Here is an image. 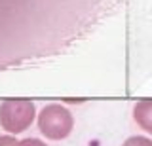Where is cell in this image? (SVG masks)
I'll list each match as a JSON object with an SVG mask.
<instances>
[{"instance_id": "cell-1", "label": "cell", "mask_w": 152, "mask_h": 146, "mask_svg": "<svg viewBox=\"0 0 152 146\" xmlns=\"http://www.w3.org/2000/svg\"><path fill=\"white\" fill-rule=\"evenodd\" d=\"M38 129L50 140H63L74 129V118L63 105H46L38 114Z\"/></svg>"}, {"instance_id": "cell-2", "label": "cell", "mask_w": 152, "mask_h": 146, "mask_svg": "<svg viewBox=\"0 0 152 146\" xmlns=\"http://www.w3.org/2000/svg\"><path fill=\"white\" fill-rule=\"evenodd\" d=\"M36 106L28 99H6L0 105V125L12 135H19L32 125Z\"/></svg>"}, {"instance_id": "cell-3", "label": "cell", "mask_w": 152, "mask_h": 146, "mask_svg": "<svg viewBox=\"0 0 152 146\" xmlns=\"http://www.w3.org/2000/svg\"><path fill=\"white\" fill-rule=\"evenodd\" d=\"M133 118L146 133H152V102L148 99L137 102L133 108Z\"/></svg>"}, {"instance_id": "cell-4", "label": "cell", "mask_w": 152, "mask_h": 146, "mask_svg": "<svg viewBox=\"0 0 152 146\" xmlns=\"http://www.w3.org/2000/svg\"><path fill=\"white\" fill-rule=\"evenodd\" d=\"M122 146H152V140L148 137H141V135H135V137H129L126 139V142Z\"/></svg>"}, {"instance_id": "cell-5", "label": "cell", "mask_w": 152, "mask_h": 146, "mask_svg": "<svg viewBox=\"0 0 152 146\" xmlns=\"http://www.w3.org/2000/svg\"><path fill=\"white\" fill-rule=\"evenodd\" d=\"M15 146H48V144L40 139H23V140H17Z\"/></svg>"}, {"instance_id": "cell-6", "label": "cell", "mask_w": 152, "mask_h": 146, "mask_svg": "<svg viewBox=\"0 0 152 146\" xmlns=\"http://www.w3.org/2000/svg\"><path fill=\"white\" fill-rule=\"evenodd\" d=\"M15 144H17L15 137H12V135H2L0 137V146H15Z\"/></svg>"}]
</instances>
